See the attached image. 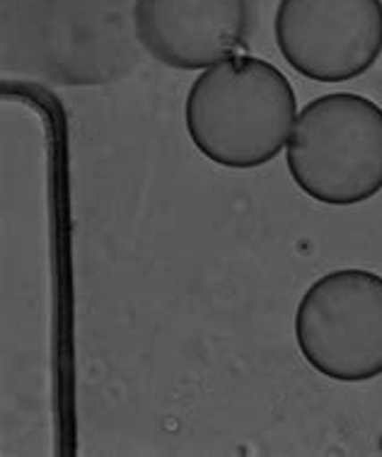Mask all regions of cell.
<instances>
[{"label":"cell","mask_w":382,"mask_h":457,"mask_svg":"<svg viewBox=\"0 0 382 457\" xmlns=\"http://www.w3.org/2000/svg\"><path fill=\"white\" fill-rule=\"evenodd\" d=\"M288 172L303 194L353 206L382 189V109L353 92L322 95L295 119Z\"/></svg>","instance_id":"obj_2"},{"label":"cell","mask_w":382,"mask_h":457,"mask_svg":"<svg viewBox=\"0 0 382 457\" xmlns=\"http://www.w3.org/2000/svg\"><path fill=\"white\" fill-rule=\"evenodd\" d=\"M300 353L339 383L382 375V276L339 269L310 286L295 312Z\"/></svg>","instance_id":"obj_3"},{"label":"cell","mask_w":382,"mask_h":457,"mask_svg":"<svg viewBox=\"0 0 382 457\" xmlns=\"http://www.w3.org/2000/svg\"><path fill=\"white\" fill-rule=\"evenodd\" d=\"M250 0H136L143 49L177 71H206L230 59L250 32Z\"/></svg>","instance_id":"obj_5"},{"label":"cell","mask_w":382,"mask_h":457,"mask_svg":"<svg viewBox=\"0 0 382 457\" xmlns=\"http://www.w3.org/2000/svg\"><path fill=\"white\" fill-rule=\"evenodd\" d=\"M298 119L291 80L264 59L230 56L206 68L184 102L191 143L216 165L254 170L278 155Z\"/></svg>","instance_id":"obj_1"},{"label":"cell","mask_w":382,"mask_h":457,"mask_svg":"<svg viewBox=\"0 0 382 457\" xmlns=\"http://www.w3.org/2000/svg\"><path fill=\"white\" fill-rule=\"evenodd\" d=\"M276 46L317 83H346L380 59L382 0H278Z\"/></svg>","instance_id":"obj_4"}]
</instances>
